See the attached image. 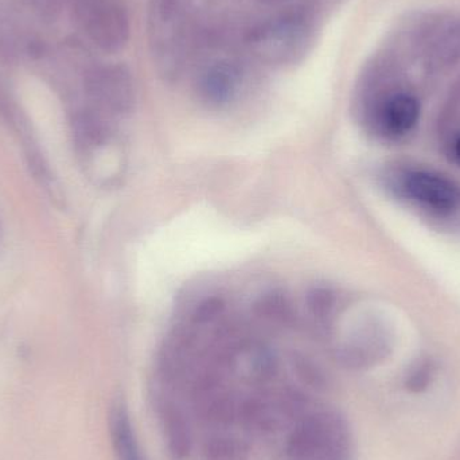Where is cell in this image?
Here are the masks:
<instances>
[{
    "label": "cell",
    "mask_w": 460,
    "mask_h": 460,
    "mask_svg": "<svg viewBox=\"0 0 460 460\" xmlns=\"http://www.w3.org/2000/svg\"><path fill=\"white\" fill-rule=\"evenodd\" d=\"M348 432L332 413H314L303 419L288 442L291 460H345Z\"/></svg>",
    "instance_id": "obj_1"
},
{
    "label": "cell",
    "mask_w": 460,
    "mask_h": 460,
    "mask_svg": "<svg viewBox=\"0 0 460 460\" xmlns=\"http://www.w3.org/2000/svg\"><path fill=\"white\" fill-rule=\"evenodd\" d=\"M151 53L161 75L172 78L182 66V0H150Z\"/></svg>",
    "instance_id": "obj_2"
},
{
    "label": "cell",
    "mask_w": 460,
    "mask_h": 460,
    "mask_svg": "<svg viewBox=\"0 0 460 460\" xmlns=\"http://www.w3.org/2000/svg\"><path fill=\"white\" fill-rule=\"evenodd\" d=\"M75 16L88 40L104 53H118L128 42V13L116 0H78Z\"/></svg>",
    "instance_id": "obj_3"
},
{
    "label": "cell",
    "mask_w": 460,
    "mask_h": 460,
    "mask_svg": "<svg viewBox=\"0 0 460 460\" xmlns=\"http://www.w3.org/2000/svg\"><path fill=\"white\" fill-rule=\"evenodd\" d=\"M397 196L437 215H450L460 208L458 185L427 170H400L389 175Z\"/></svg>",
    "instance_id": "obj_4"
},
{
    "label": "cell",
    "mask_w": 460,
    "mask_h": 460,
    "mask_svg": "<svg viewBox=\"0 0 460 460\" xmlns=\"http://www.w3.org/2000/svg\"><path fill=\"white\" fill-rule=\"evenodd\" d=\"M308 40L303 16H281L249 31L248 43L256 56L270 64H288L302 56Z\"/></svg>",
    "instance_id": "obj_5"
},
{
    "label": "cell",
    "mask_w": 460,
    "mask_h": 460,
    "mask_svg": "<svg viewBox=\"0 0 460 460\" xmlns=\"http://www.w3.org/2000/svg\"><path fill=\"white\" fill-rule=\"evenodd\" d=\"M84 92L104 112L126 115L134 107L131 70L121 64L93 65L84 72Z\"/></svg>",
    "instance_id": "obj_6"
},
{
    "label": "cell",
    "mask_w": 460,
    "mask_h": 460,
    "mask_svg": "<svg viewBox=\"0 0 460 460\" xmlns=\"http://www.w3.org/2000/svg\"><path fill=\"white\" fill-rule=\"evenodd\" d=\"M420 104L412 94L396 93L386 97L376 111V121L385 134L402 137L416 126Z\"/></svg>",
    "instance_id": "obj_7"
},
{
    "label": "cell",
    "mask_w": 460,
    "mask_h": 460,
    "mask_svg": "<svg viewBox=\"0 0 460 460\" xmlns=\"http://www.w3.org/2000/svg\"><path fill=\"white\" fill-rule=\"evenodd\" d=\"M110 434L118 460H146L135 437L134 427L126 404L121 400L112 402L110 410Z\"/></svg>",
    "instance_id": "obj_8"
},
{
    "label": "cell",
    "mask_w": 460,
    "mask_h": 460,
    "mask_svg": "<svg viewBox=\"0 0 460 460\" xmlns=\"http://www.w3.org/2000/svg\"><path fill=\"white\" fill-rule=\"evenodd\" d=\"M238 75L228 64H215L202 73L199 80V92L205 102L212 105L229 102L237 92Z\"/></svg>",
    "instance_id": "obj_9"
},
{
    "label": "cell",
    "mask_w": 460,
    "mask_h": 460,
    "mask_svg": "<svg viewBox=\"0 0 460 460\" xmlns=\"http://www.w3.org/2000/svg\"><path fill=\"white\" fill-rule=\"evenodd\" d=\"M427 58L453 62L460 58V19H450L435 27L426 42Z\"/></svg>",
    "instance_id": "obj_10"
},
{
    "label": "cell",
    "mask_w": 460,
    "mask_h": 460,
    "mask_svg": "<svg viewBox=\"0 0 460 460\" xmlns=\"http://www.w3.org/2000/svg\"><path fill=\"white\" fill-rule=\"evenodd\" d=\"M0 119L24 139H31L26 116L22 112L21 105L2 73H0Z\"/></svg>",
    "instance_id": "obj_11"
},
{
    "label": "cell",
    "mask_w": 460,
    "mask_h": 460,
    "mask_svg": "<svg viewBox=\"0 0 460 460\" xmlns=\"http://www.w3.org/2000/svg\"><path fill=\"white\" fill-rule=\"evenodd\" d=\"M164 431L170 450L177 458H182L189 451V435L182 416L174 408H164Z\"/></svg>",
    "instance_id": "obj_12"
},
{
    "label": "cell",
    "mask_w": 460,
    "mask_h": 460,
    "mask_svg": "<svg viewBox=\"0 0 460 460\" xmlns=\"http://www.w3.org/2000/svg\"><path fill=\"white\" fill-rule=\"evenodd\" d=\"M22 54H24V40H22L11 19L0 11V62L15 64Z\"/></svg>",
    "instance_id": "obj_13"
},
{
    "label": "cell",
    "mask_w": 460,
    "mask_h": 460,
    "mask_svg": "<svg viewBox=\"0 0 460 460\" xmlns=\"http://www.w3.org/2000/svg\"><path fill=\"white\" fill-rule=\"evenodd\" d=\"M24 15L43 24L54 23L61 16L65 0H13Z\"/></svg>",
    "instance_id": "obj_14"
},
{
    "label": "cell",
    "mask_w": 460,
    "mask_h": 460,
    "mask_svg": "<svg viewBox=\"0 0 460 460\" xmlns=\"http://www.w3.org/2000/svg\"><path fill=\"white\" fill-rule=\"evenodd\" d=\"M432 378V367L426 362V364H420L415 370H413L412 375L408 378L407 386L408 389L413 392H421L429 386V384L431 383Z\"/></svg>",
    "instance_id": "obj_15"
},
{
    "label": "cell",
    "mask_w": 460,
    "mask_h": 460,
    "mask_svg": "<svg viewBox=\"0 0 460 460\" xmlns=\"http://www.w3.org/2000/svg\"><path fill=\"white\" fill-rule=\"evenodd\" d=\"M453 151L454 156H456V161H458L460 164V137L456 140V143H454Z\"/></svg>",
    "instance_id": "obj_16"
},
{
    "label": "cell",
    "mask_w": 460,
    "mask_h": 460,
    "mask_svg": "<svg viewBox=\"0 0 460 460\" xmlns=\"http://www.w3.org/2000/svg\"><path fill=\"white\" fill-rule=\"evenodd\" d=\"M264 4H276V3L283 2V0H260Z\"/></svg>",
    "instance_id": "obj_17"
}]
</instances>
